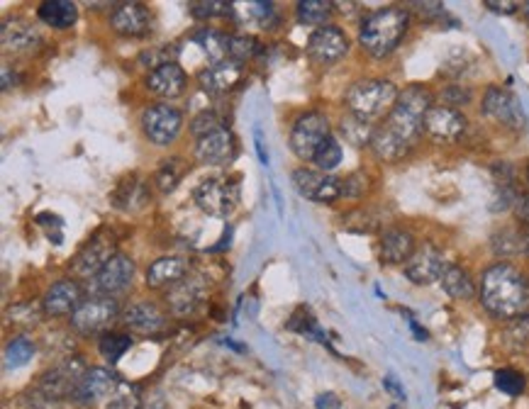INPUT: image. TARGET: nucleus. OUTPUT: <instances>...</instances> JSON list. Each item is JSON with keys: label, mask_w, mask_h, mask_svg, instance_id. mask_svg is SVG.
I'll return each mask as SVG.
<instances>
[{"label": "nucleus", "mask_w": 529, "mask_h": 409, "mask_svg": "<svg viewBox=\"0 0 529 409\" xmlns=\"http://www.w3.org/2000/svg\"><path fill=\"white\" fill-rule=\"evenodd\" d=\"M480 305L496 319L520 317L527 307V280L513 263H493L480 276Z\"/></svg>", "instance_id": "obj_1"}, {"label": "nucleus", "mask_w": 529, "mask_h": 409, "mask_svg": "<svg viewBox=\"0 0 529 409\" xmlns=\"http://www.w3.org/2000/svg\"><path fill=\"white\" fill-rule=\"evenodd\" d=\"M408 30H410V10L400 5H386L363 17L359 27V44L369 57L386 58L400 47Z\"/></svg>", "instance_id": "obj_2"}, {"label": "nucleus", "mask_w": 529, "mask_h": 409, "mask_svg": "<svg viewBox=\"0 0 529 409\" xmlns=\"http://www.w3.org/2000/svg\"><path fill=\"white\" fill-rule=\"evenodd\" d=\"M432 108V95L427 88L422 85H410L398 95V102L390 110V115L386 117L388 132L395 134L398 139H403L405 144H415L417 137L425 132V115Z\"/></svg>", "instance_id": "obj_3"}, {"label": "nucleus", "mask_w": 529, "mask_h": 409, "mask_svg": "<svg viewBox=\"0 0 529 409\" xmlns=\"http://www.w3.org/2000/svg\"><path fill=\"white\" fill-rule=\"evenodd\" d=\"M398 95L400 91L386 78H363L346 91L345 101L349 115L359 117L363 122H373V120L390 115V110L398 102Z\"/></svg>", "instance_id": "obj_4"}, {"label": "nucleus", "mask_w": 529, "mask_h": 409, "mask_svg": "<svg viewBox=\"0 0 529 409\" xmlns=\"http://www.w3.org/2000/svg\"><path fill=\"white\" fill-rule=\"evenodd\" d=\"M85 363L84 359H64L57 366H51L42 378H40V383H37V393L42 395L44 400L49 402H61L71 397L74 400L76 390H78V385L84 380L85 376Z\"/></svg>", "instance_id": "obj_5"}, {"label": "nucleus", "mask_w": 529, "mask_h": 409, "mask_svg": "<svg viewBox=\"0 0 529 409\" xmlns=\"http://www.w3.org/2000/svg\"><path fill=\"white\" fill-rule=\"evenodd\" d=\"M120 317V302L115 298H105V295H91L88 300L81 302V307L71 315V326L78 334L93 336L105 334L115 319Z\"/></svg>", "instance_id": "obj_6"}, {"label": "nucleus", "mask_w": 529, "mask_h": 409, "mask_svg": "<svg viewBox=\"0 0 529 409\" xmlns=\"http://www.w3.org/2000/svg\"><path fill=\"white\" fill-rule=\"evenodd\" d=\"M332 137L329 120L322 112H305L291 129V149L298 159L312 161L325 139Z\"/></svg>", "instance_id": "obj_7"}, {"label": "nucleus", "mask_w": 529, "mask_h": 409, "mask_svg": "<svg viewBox=\"0 0 529 409\" xmlns=\"http://www.w3.org/2000/svg\"><path fill=\"white\" fill-rule=\"evenodd\" d=\"M195 205L211 215V218L227 219L237 209V202H239V191L232 181H225V178H208L202 181L193 192Z\"/></svg>", "instance_id": "obj_8"}, {"label": "nucleus", "mask_w": 529, "mask_h": 409, "mask_svg": "<svg viewBox=\"0 0 529 409\" xmlns=\"http://www.w3.org/2000/svg\"><path fill=\"white\" fill-rule=\"evenodd\" d=\"M184 127V115L181 110L168 105V102H157L142 112V129L147 139L157 147H168L176 142L178 132Z\"/></svg>", "instance_id": "obj_9"}, {"label": "nucleus", "mask_w": 529, "mask_h": 409, "mask_svg": "<svg viewBox=\"0 0 529 409\" xmlns=\"http://www.w3.org/2000/svg\"><path fill=\"white\" fill-rule=\"evenodd\" d=\"M480 112L500 122V125L517 129V132H522L527 127V117H525L520 101L510 91L500 88V85H490L488 88L486 95H483V102H480Z\"/></svg>", "instance_id": "obj_10"}, {"label": "nucleus", "mask_w": 529, "mask_h": 409, "mask_svg": "<svg viewBox=\"0 0 529 409\" xmlns=\"http://www.w3.org/2000/svg\"><path fill=\"white\" fill-rule=\"evenodd\" d=\"M115 239L108 229H103L95 236H91V242L85 244L84 249L76 253V259L71 261V271L78 278H95L103 271V266L115 256Z\"/></svg>", "instance_id": "obj_11"}, {"label": "nucleus", "mask_w": 529, "mask_h": 409, "mask_svg": "<svg viewBox=\"0 0 529 409\" xmlns=\"http://www.w3.org/2000/svg\"><path fill=\"white\" fill-rule=\"evenodd\" d=\"M293 185L302 198L322 202V205L336 202L345 195V181L322 173V171H310V168H298L293 173Z\"/></svg>", "instance_id": "obj_12"}, {"label": "nucleus", "mask_w": 529, "mask_h": 409, "mask_svg": "<svg viewBox=\"0 0 529 409\" xmlns=\"http://www.w3.org/2000/svg\"><path fill=\"white\" fill-rule=\"evenodd\" d=\"M469 127V120L462 110L449 108V105H432L429 112L425 115V132L429 139L439 144H453L459 142Z\"/></svg>", "instance_id": "obj_13"}, {"label": "nucleus", "mask_w": 529, "mask_h": 409, "mask_svg": "<svg viewBox=\"0 0 529 409\" xmlns=\"http://www.w3.org/2000/svg\"><path fill=\"white\" fill-rule=\"evenodd\" d=\"M349 51V37L342 27L327 25L315 30L308 42V57L319 64V67H329V64H336L339 58L346 57Z\"/></svg>", "instance_id": "obj_14"}, {"label": "nucleus", "mask_w": 529, "mask_h": 409, "mask_svg": "<svg viewBox=\"0 0 529 409\" xmlns=\"http://www.w3.org/2000/svg\"><path fill=\"white\" fill-rule=\"evenodd\" d=\"M135 278V261L127 253H115L112 259L103 266L98 276L93 278L91 290L93 295H105V298H115L118 292H125Z\"/></svg>", "instance_id": "obj_15"}, {"label": "nucleus", "mask_w": 529, "mask_h": 409, "mask_svg": "<svg viewBox=\"0 0 529 409\" xmlns=\"http://www.w3.org/2000/svg\"><path fill=\"white\" fill-rule=\"evenodd\" d=\"M205 298H208V285H205V280L201 276H185L184 280H178L166 292L168 309L176 317H191V315H195L202 307Z\"/></svg>", "instance_id": "obj_16"}, {"label": "nucleus", "mask_w": 529, "mask_h": 409, "mask_svg": "<svg viewBox=\"0 0 529 409\" xmlns=\"http://www.w3.org/2000/svg\"><path fill=\"white\" fill-rule=\"evenodd\" d=\"M444 256H442V251L435 249V246H422L412 253V259L405 263V278L415 285H432L442 280L446 271Z\"/></svg>", "instance_id": "obj_17"}, {"label": "nucleus", "mask_w": 529, "mask_h": 409, "mask_svg": "<svg viewBox=\"0 0 529 409\" xmlns=\"http://www.w3.org/2000/svg\"><path fill=\"white\" fill-rule=\"evenodd\" d=\"M118 387L120 380L112 370H108V368H88L84 380L78 385V390H76L74 402L81 405V407H93V405H98L110 395H115Z\"/></svg>", "instance_id": "obj_18"}, {"label": "nucleus", "mask_w": 529, "mask_h": 409, "mask_svg": "<svg viewBox=\"0 0 529 409\" xmlns=\"http://www.w3.org/2000/svg\"><path fill=\"white\" fill-rule=\"evenodd\" d=\"M81 302H84L81 285L71 278H64L44 292L42 312L47 317H67V315H74L76 309L81 307Z\"/></svg>", "instance_id": "obj_19"}, {"label": "nucleus", "mask_w": 529, "mask_h": 409, "mask_svg": "<svg viewBox=\"0 0 529 409\" xmlns=\"http://www.w3.org/2000/svg\"><path fill=\"white\" fill-rule=\"evenodd\" d=\"M237 156V139L229 129H220L202 137L195 144V159L205 166H225Z\"/></svg>", "instance_id": "obj_20"}, {"label": "nucleus", "mask_w": 529, "mask_h": 409, "mask_svg": "<svg viewBox=\"0 0 529 409\" xmlns=\"http://www.w3.org/2000/svg\"><path fill=\"white\" fill-rule=\"evenodd\" d=\"M0 44L3 49L13 51V54H27L42 44V34L32 22H27L25 17H10L0 27Z\"/></svg>", "instance_id": "obj_21"}, {"label": "nucleus", "mask_w": 529, "mask_h": 409, "mask_svg": "<svg viewBox=\"0 0 529 409\" xmlns=\"http://www.w3.org/2000/svg\"><path fill=\"white\" fill-rule=\"evenodd\" d=\"M122 325H125L130 332H135V334L157 336L166 329L168 322L166 315H164L154 302L139 300L135 302V305H130V307L122 312Z\"/></svg>", "instance_id": "obj_22"}, {"label": "nucleus", "mask_w": 529, "mask_h": 409, "mask_svg": "<svg viewBox=\"0 0 529 409\" xmlns=\"http://www.w3.org/2000/svg\"><path fill=\"white\" fill-rule=\"evenodd\" d=\"M110 25L122 37H144L151 27V13L142 3H122L112 10Z\"/></svg>", "instance_id": "obj_23"}, {"label": "nucleus", "mask_w": 529, "mask_h": 409, "mask_svg": "<svg viewBox=\"0 0 529 409\" xmlns=\"http://www.w3.org/2000/svg\"><path fill=\"white\" fill-rule=\"evenodd\" d=\"M239 81H242V64H237L232 58L220 61V64H211V67L202 68L201 74H198V84H201L202 91L211 93V95L232 91Z\"/></svg>", "instance_id": "obj_24"}, {"label": "nucleus", "mask_w": 529, "mask_h": 409, "mask_svg": "<svg viewBox=\"0 0 529 409\" xmlns=\"http://www.w3.org/2000/svg\"><path fill=\"white\" fill-rule=\"evenodd\" d=\"M415 236H412L408 229H388L383 236H381V244H378V256L386 266H400V263H408L415 253Z\"/></svg>", "instance_id": "obj_25"}, {"label": "nucleus", "mask_w": 529, "mask_h": 409, "mask_svg": "<svg viewBox=\"0 0 529 409\" xmlns=\"http://www.w3.org/2000/svg\"><path fill=\"white\" fill-rule=\"evenodd\" d=\"M185 88V71L178 64H168L157 71H149L147 76V91L154 93L157 98L174 101Z\"/></svg>", "instance_id": "obj_26"}, {"label": "nucleus", "mask_w": 529, "mask_h": 409, "mask_svg": "<svg viewBox=\"0 0 529 409\" xmlns=\"http://www.w3.org/2000/svg\"><path fill=\"white\" fill-rule=\"evenodd\" d=\"M185 276H188V263L184 259H178V256H164V259L154 261L147 268V285L154 288V290L174 288Z\"/></svg>", "instance_id": "obj_27"}, {"label": "nucleus", "mask_w": 529, "mask_h": 409, "mask_svg": "<svg viewBox=\"0 0 529 409\" xmlns=\"http://www.w3.org/2000/svg\"><path fill=\"white\" fill-rule=\"evenodd\" d=\"M410 144H405L403 139H398L395 134H390L386 127L381 125L371 139V151L378 161H386V164H395V161L405 159L410 154Z\"/></svg>", "instance_id": "obj_28"}, {"label": "nucleus", "mask_w": 529, "mask_h": 409, "mask_svg": "<svg viewBox=\"0 0 529 409\" xmlns=\"http://www.w3.org/2000/svg\"><path fill=\"white\" fill-rule=\"evenodd\" d=\"M40 20L51 30H68L78 20V5L71 0H49L40 5Z\"/></svg>", "instance_id": "obj_29"}, {"label": "nucleus", "mask_w": 529, "mask_h": 409, "mask_svg": "<svg viewBox=\"0 0 529 409\" xmlns=\"http://www.w3.org/2000/svg\"><path fill=\"white\" fill-rule=\"evenodd\" d=\"M439 283H442V290L453 300H471L476 295V283H473L469 271L462 266H453V263L446 266L444 276H442Z\"/></svg>", "instance_id": "obj_30"}, {"label": "nucleus", "mask_w": 529, "mask_h": 409, "mask_svg": "<svg viewBox=\"0 0 529 409\" xmlns=\"http://www.w3.org/2000/svg\"><path fill=\"white\" fill-rule=\"evenodd\" d=\"M193 42L205 51V57L211 58L212 64H220V61H227L229 57V37L220 30H212V27H202L193 34Z\"/></svg>", "instance_id": "obj_31"}, {"label": "nucleus", "mask_w": 529, "mask_h": 409, "mask_svg": "<svg viewBox=\"0 0 529 409\" xmlns=\"http://www.w3.org/2000/svg\"><path fill=\"white\" fill-rule=\"evenodd\" d=\"M295 13H298V20L300 25L308 27H327L329 17L335 15V3H327V0H300L295 5Z\"/></svg>", "instance_id": "obj_32"}, {"label": "nucleus", "mask_w": 529, "mask_h": 409, "mask_svg": "<svg viewBox=\"0 0 529 409\" xmlns=\"http://www.w3.org/2000/svg\"><path fill=\"white\" fill-rule=\"evenodd\" d=\"M339 132L345 137V142H349L356 149H363V147H371V139L376 134V127H371V122H363L359 117L346 115L342 117L339 122Z\"/></svg>", "instance_id": "obj_33"}, {"label": "nucleus", "mask_w": 529, "mask_h": 409, "mask_svg": "<svg viewBox=\"0 0 529 409\" xmlns=\"http://www.w3.org/2000/svg\"><path fill=\"white\" fill-rule=\"evenodd\" d=\"M147 200H149V191L142 181H130V183L120 185L115 198H112L118 209H139L147 205Z\"/></svg>", "instance_id": "obj_34"}, {"label": "nucleus", "mask_w": 529, "mask_h": 409, "mask_svg": "<svg viewBox=\"0 0 529 409\" xmlns=\"http://www.w3.org/2000/svg\"><path fill=\"white\" fill-rule=\"evenodd\" d=\"M130 349H132V336L122 334V332H105L98 342L101 356L110 363H118Z\"/></svg>", "instance_id": "obj_35"}, {"label": "nucleus", "mask_w": 529, "mask_h": 409, "mask_svg": "<svg viewBox=\"0 0 529 409\" xmlns=\"http://www.w3.org/2000/svg\"><path fill=\"white\" fill-rule=\"evenodd\" d=\"M34 351H37V346H34V342L30 336H13L8 342V346H5V368L27 366V363L32 360Z\"/></svg>", "instance_id": "obj_36"}, {"label": "nucleus", "mask_w": 529, "mask_h": 409, "mask_svg": "<svg viewBox=\"0 0 529 409\" xmlns=\"http://www.w3.org/2000/svg\"><path fill=\"white\" fill-rule=\"evenodd\" d=\"M261 54V42L252 34H229V58L242 64V61H249V58L259 57Z\"/></svg>", "instance_id": "obj_37"}, {"label": "nucleus", "mask_w": 529, "mask_h": 409, "mask_svg": "<svg viewBox=\"0 0 529 409\" xmlns=\"http://www.w3.org/2000/svg\"><path fill=\"white\" fill-rule=\"evenodd\" d=\"M312 161H315V166H318V171H322V173H329V171H335V168L342 164V144H339V139H336L335 134L322 142V147H319Z\"/></svg>", "instance_id": "obj_38"}, {"label": "nucleus", "mask_w": 529, "mask_h": 409, "mask_svg": "<svg viewBox=\"0 0 529 409\" xmlns=\"http://www.w3.org/2000/svg\"><path fill=\"white\" fill-rule=\"evenodd\" d=\"M184 171H185V168H184V161H181V159L164 161L159 171H157V178H154V183L159 185L161 192H171L178 183H181V178H184Z\"/></svg>", "instance_id": "obj_39"}, {"label": "nucleus", "mask_w": 529, "mask_h": 409, "mask_svg": "<svg viewBox=\"0 0 529 409\" xmlns=\"http://www.w3.org/2000/svg\"><path fill=\"white\" fill-rule=\"evenodd\" d=\"M493 380H496L498 390L510 395V397H517V395L525 393V385H527L525 376H522L520 370H515V368H500V370H496Z\"/></svg>", "instance_id": "obj_40"}, {"label": "nucleus", "mask_w": 529, "mask_h": 409, "mask_svg": "<svg viewBox=\"0 0 529 409\" xmlns=\"http://www.w3.org/2000/svg\"><path fill=\"white\" fill-rule=\"evenodd\" d=\"M220 129H225V127H222V120H220L218 112H212V110H201L191 120V134H193L195 139H202V137L220 132Z\"/></svg>", "instance_id": "obj_41"}, {"label": "nucleus", "mask_w": 529, "mask_h": 409, "mask_svg": "<svg viewBox=\"0 0 529 409\" xmlns=\"http://www.w3.org/2000/svg\"><path fill=\"white\" fill-rule=\"evenodd\" d=\"M178 51L174 47H154V49H147L139 54V64L144 68H151L157 71L161 67H168V64H176Z\"/></svg>", "instance_id": "obj_42"}, {"label": "nucleus", "mask_w": 529, "mask_h": 409, "mask_svg": "<svg viewBox=\"0 0 529 409\" xmlns=\"http://www.w3.org/2000/svg\"><path fill=\"white\" fill-rule=\"evenodd\" d=\"M142 400H139V387L130 383H120V387L112 395V400L108 402L105 409H139Z\"/></svg>", "instance_id": "obj_43"}, {"label": "nucleus", "mask_w": 529, "mask_h": 409, "mask_svg": "<svg viewBox=\"0 0 529 409\" xmlns=\"http://www.w3.org/2000/svg\"><path fill=\"white\" fill-rule=\"evenodd\" d=\"M493 251H496L498 256H513V253L522 251L520 232L505 229V232H500L498 236H493Z\"/></svg>", "instance_id": "obj_44"}, {"label": "nucleus", "mask_w": 529, "mask_h": 409, "mask_svg": "<svg viewBox=\"0 0 529 409\" xmlns=\"http://www.w3.org/2000/svg\"><path fill=\"white\" fill-rule=\"evenodd\" d=\"M191 10H193L195 17L201 20H211V17H225L232 13V5L229 3H218V0H202V3H191Z\"/></svg>", "instance_id": "obj_45"}, {"label": "nucleus", "mask_w": 529, "mask_h": 409, "mask_svg": "<svg viewBox=\"0 0 529 409\" xmlns=\"http://www.w3.org/2000/svg\"><path fill=\"white\" fill-rule=\"evenodd\" d=\"M471 98H473V93L471 88H463V85H449L442 91V105H449V108H463V105H469Z\"/></svg>", "instance_id": "obj_46"}, {"label": "nucleus", "mask_w": 529, "mask_h": 409, "mask_svg": "<svg viewBox=\"0 0 529 409\" xmlns=\"http://www.w3.org/2000/svg\"><path fill=\"white\" fill-rule=\"evenodd\" d=\"M366 192V178L362 173H354L345 178V195L346 198H362Z\"/></svg>", "instance_id": "obj_47"}, {"label": "nucleus", "mask_w": 529, "mask_h": 409, "mask_svg": "<svg viewBox=\"0 0 529 409\" xmlns=\"http://www.w3.org/2000/svg\"><path fill=\"white\" fill-rule=\"evenodd\" d=\"M513 209H515V218H517V222H522V225L527 227L529 225V192H525V195L517 198Z\"/></svg>", "instance_id": "obj_48"}, {"label": "nucleus", "mask_w": 529, "mask_h": 409, "mask_svg": "<svg viewBox=\"0 0 529 409\" xmlns=\"http://www.w3.org/2000/svg\"><path fill=\"white\" fill-rule=\"evenodd\" d=\"M486 8L493 10L496 15H513V13H517V3H496V0H486Z\"/></svg>", "instance_id": "obj_49"}, {"label": "nucleus", "mask_w": 529, "mask_h": 409, "mask_svg": "<svg viewBox=\"0 0 529 409\" xmlns=\"http://www.w3.org/2000/svg\"><path fill=\"white\" fill-rule=\"evenodd\" d=\"M383 387H386L388 393L393 395L395 400L403 402L405 397H408V395H405V390H403V385L398 383V378H395V376H386V378H383Z\"/></svg>", "instance_id": "obj_50"}, {"label": "nucleus", "mask_w": 529, "mask_h": 409, "mask_svg": "<svg viewBox=\"0 0 529 409\" xmlns=\"http://www.w3.org/2000/svg\"><path fill=\"white\" fill-rule=\"evenodd\" d=\"M315 409H342V402L335 393H322L315 402Z\"/></svg>", "instance_id": "obj_51"}, {"label": "nucleus", "mask_w": 529, "mask_h": 409, "mask_svg": "<svg viewBox=\"0 0 529 409\" xmlns=\"http://www.w3.org/2000/svg\"><path fill=\"white\" fill-rule=\"evenodd\" d=\"M17 84L15 76H10V67H3V91H10Z\"/></svg>", "instance_id": "obj_52"}, {"label": "nucleus", "mask_w": 529, "mask_h": 409, "mask_svg": "<svg viewBox=\"0 0 529 409\" xmlns=\"http://www.w3.org/2000/svg\"><path fill=\"white\" fill-rule=\"evenodd\" d=\"M256 151H259V159L264 166H269V154L264 151V142H261V134L256 132Z\"/></svg>", "instance_id": "obj_53"}, {"label": "nucleus", "mask_w": 529, "mask_h": 409, "mask_svg": "<svg viewBox=\"0 0 529 409\" xmlns=\"http://www.w3.org/2000/svg\"><path fill=\"white\" fill-rule=\"evenodd\" d=\"M520 242H522V251H525V253H527V256H529V225L527 227H522Z\"/></svg>", "instance_id": "obj_54"}, {"label": "nucleus", "mask_w": 529, "mask_h": 409, "mask_svg": "<svg viewBox=\"0 0 529 409\" xmlns=\"http://www.w3.org/2000/svg\"><path fill=\"white\" fill-rule=\"evenodd\" d=\"M410 329H412V332H415V336H417L420 342H425V339H427V332H425V329H420V326L415 325V319H410Z\"/></svg>", "instance_id": "obj_55"}, {"label": "nucleus", "mask_w": 529, "mask_h": 409, "mask_svg": "<svg viewBox=\"0 0 529 409\" xmlns=\"http://www.w3.org/2000/svg\"><path fill=\"white\" fill-rule=\"evenodd\" d=\"M525 15H527V22H529V3H525Z\"/></svg>", "instance_id": "obj_56"}, {"label": "nucleus", "mask_w": 529, "mask_h": 409, "mask_svg": "<svg viewBox=\"0 0 529 409\" xmlns=\"http://www.w3.org/2000/svg\"><path fill=\"white\" fill-rule=\"evenodd\" d=\"M527 183H529V166H527Z\"/></svg>", "instance_id": "obj_57"}, {"label": "nucleus", "mask_w": 529, "mask_h": 409, "mask_svg": "<svg viewBox=\"0 0 529 409\" xmlns=\"http://www.w3.org/2000/svg\"><path fill=\"white\" fill-rule=\"evenodd\" d=\"M390 409H398V407H390Z\"/></svg>", "instance_id": "obj_58"}]
</instances>
